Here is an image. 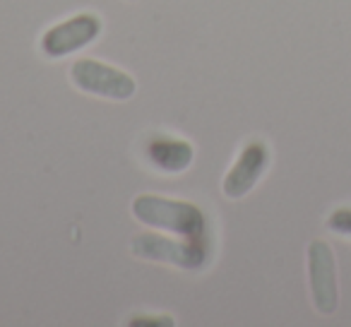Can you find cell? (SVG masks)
Returning a JSON list of instances; mask_svg holds the SVG:
<instances>
[{
  "mask_svg": "<svg viewBox=\"0 0 351 327\" xmlns=\"http://www.w3.org/2000/svg\"><path fill=\"white\" fill-rule=\"evenodd\" d=\"M130 250L135 258L147 263L169 265L186 272H197L210 263V241H191L152 229L147 234L135 236Z\"/></svg>",
  "mask_w": 351,
  "mask_h": 327,
  "instance_id": "2",
  "label": "cell"
},
{
  "mask_svg": "<svg viewBox=\"0 0 351 327\" xmlns=\"http://www.w3.org/2000/svg\"><path fill=\"white\" fill-rule=\"evenodd\" d=\"M306 274L311 301L320 315H335L339 308V269L332 245L325 239H313L306 248Z\"/></svg>",
  "mask_w": 351,
  "mask_h": 327,
  "instance_id": "5",
  "label": "cell"
},
{
  "mask_svg": "<svg viewBox=\"0 0 351 327\" xmlns=\"http://www.w3.org/2000/svg\"><path fill=\"white\" fill-rule=\"evenodd\" d=\"M70 82L82 94L108 101H128L135 97L137 82L130 73L97 58H77L70 65Z\"/></svg>",
  "mask_w": 351,
  "mask_h": 327,
  "instance_id": "3",
  "label": "cell"
},
{
  "mask_svg": "<svg viewBox=\"0 0 351 327\" xmlns=\"http://www.w3.org/2000/svg\"><path fill=\"white\" fill-rule=\"evenodd\" d=\"M104 20L97 12H75L65 20L51 25L41 34L39 51L49 60H63L80 53L101 36Z\"/></svg>",
  "mask_w": 351,
  "mask_h": 327,
  "instance_id": "4",
  "label": "cell"
},
{
  "mask_svg": "<svg viewBox=\"0 0 351 327\" xmlns=\"http://www.w3.org/2000/svg\"><path fill=\"white\" fill-rule=\"evenodd\" d=\"M132 217L142 226L161 234L181 236L191 241H210L207 239V217L195 202L181 200V197H164L154 193H142L132 200Z\"/></svg>",
  "mask_w": 351,
  "mask_h": 327,
  "instance_id": "1",
  "label": "cell"
},
{
  "mask_svg": "<svg viewBox=\"0 0 351 327\" xmlns=\"http://www.w3.org/2000/svg\"><path fill=\"white\" fill-rule=\"evenodd\" d=\"M269 161H272V152L265 140H248L236 154L234 164L229 171L224 173L221 181V193L229 200H243L245 195L255 191L263 176L267 173Z\"/></svg>",
  "mask_w": 351,
  "mask_h": 327,
  "instance_id": "6",
  "label": "cell"
},
{
  "mask_svg": "<svg viewBox=\"0 0 351 327\" xmlns=\"http://www.w3.org/2000/svg\"><path fill=\"white\" fill-rule=\"evenodd\" d=\"M142 156L156 171L178 176L186 173L195 161V147L183 137L169 135V132H152L142 145Z\"/></svg>",
  "mask_w": 351,
  "mask_h": 327,
  "instance_id": "7",
  "label": "cell"
},
{
  "mask_svg": "<svg viewBox=\"0 0 351 327\" xmlns=\"http://www.w3.org/2000/svg\"><path fill=\"white\" fill-rule=\"evenodd\" d=\"M125 3H137V0H125Z\"/></svg>",
  "mask_w": 351,
  "mask_h": 327,
  "instance_id": "10",
  "label": "cell"
},
{
  "mask_svg": "<svg viewBox=\"0 0 351 327\" xmlns=\"http://www.w3.org/2000/svg\"><path fill=\"white\" fill-rule=\"evenodd\" d=\"M325 226L337 236H344V239H351V207L349 205H341L337 210H332L327 215Z\"/></svg>",
  "mask_w": 351,
  "mask_h": 327,
  "instance_id": "8",
  "label": "cell"
},
{
  "mask_svg": "<svg viewBox=\"0 0 351 327\" xmlns=\"http://www.w3.org/2000/svg\"><path fill=\"white\" fill-rule=\"evenodd\" d=\"M128 325H135V327H149V325H161V327H173L176 320L171 315H135L128 320Z\"/></svg>",
  "mask_w": 351,
  "mask_h": 327,
  "instance_id": "9",
  "label": "cell"
}]
</instances>
